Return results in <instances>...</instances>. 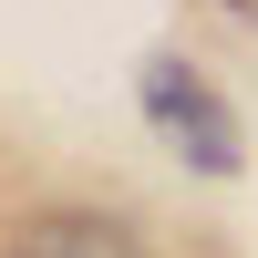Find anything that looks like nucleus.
Instances as JSON below:
<instances>
[{
	"label": "nucleus",
	"instance_id": "obj_1",
	"mask_svg": "<svg viewBox=\"0 0 258 258\" xmlns=\"http://www.w3.org/2000/svg\"><path fill=\"white\" fill-rule=\"evenodd\" d=\"M145 114H155V135L176 145L186 165L238 176V114L207 93V73H186V62H145Z\"/></svg>",
	"mask_w": 258,
	"mask_h": 258
},
{
	"label": "nucleus",
	"instance_id": "obj_2",
	"mask_svg": "<svg viewBox=\"0 0 258 258\" xmlns=\"http://www.w3.org/2000/svg\"><path fill=\"white\" fill-rule=\"evenodd\" d=\"M11 258H145V238L124 217H103V207H52V217L21 227Z\"/></svg>",
	"mask_w": 258,
	"mask_h": 258
}]
</instances>
